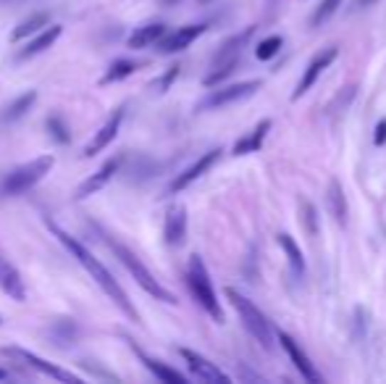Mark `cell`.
Listing matches in <instances>:
<instances>
[{
	"label": "cell",
	"instance_id": "25",
	"mask_svg": "<svg viewBox=\"0 0 386 384\" xmlns=\"http://www.w3.org/2000/svg\"><path fill=\"white\" fill-rule=\"evenodd\" d=\"M145 63L142 61H134V58H116V61H111V66L105 69V74L100 77V85H116V82H124V79H129L132 74H137L139 69H142Z\"/></svg>",
	"mask_w": 386,
	"mask_h": 384
},
{
	"label": "cell",
	"instance_id": "14",
	"mask_svg": "<svg viewBox=\"0 0 386 384\" xmlns=\"http://www.w3.org/2000/svg\"><path fill=\"white\" fill-rule=\"evenodd\" d=\"M279 345H282L284 350H286V356H289V361L294 363V368L300 371V376L305 379V382H310V384H318L321 382V374H318V368L313 366V361L305 356V350L297 345V340H292L286 332H282L279 329Z\"/></svg>",
	"mask_w": 386,
	"mask_h": 384
},
{
	"label": "cell",
	"instance_id": "33",
	"mask_svg": "<svg viewBox=\"0 0 386 384\" xmlns=\"http://www.w3.org/2000/svg\"><path fill=\"white\" fill-rule=\"evenodd\" d=\"M386 142V119H381V122L376 124V134H373V145L376 148H381Z\"/></svg>",
	"mask_w": 386,
	"mask_h": 384
},
{
	"label": "cell",
	"instance_id": "3",
	"mask_svg": "<svg viewBox=\"0 0 386 384\" xmlns=\"http://www.w3.org/2000/svg\"><path fill=\"white\" fill-rule=\"evenodd\" d=\"M55 158L53 156H37L32 161H26L21 166L11 169L0 176V201H11V198H21L26 192L37 187L45 176L50 174Z\"/></svg>",
	"mask_w": 386,
	"mask_h": 384
},
{
	"label": "cell",
	"instance_id": "6",
	"mask_svg": "<svg viewBox=\"0 0 386 384\" xmlns=\"http://www.w3.org/2000/svg\"><path fill=\"white\" fill-rule=\"evenodd\" d=\"M0 353H3L6 358L16 361V363H21V366L37 371V374L48 376V379H55V382H69V384L82 382L79 374H71V371H66V368H60L58 363H50V361L40 358V356H35V353H29V350H24V348H3Z\"/></svg>",
	"mask_w": 386,
	"mask_h": 384
},
{
	"label": "cell",
	"instance_id": "20",
	"mask_svg": "<svg viewBox=\"0 0 386 384\" xmlns=\"http://www.w3.org/2000/svg\"><path fill=\"white\" fill-rule=\"evenodd\" d=\"M35 103H37V90H26V92H21L16 100H11V103H6L0 108V124H3V127H11V124L21 122V119L32 111V105Z\"/></svg>",
	"mask_w": 386,
	"mask_h": 384
},
{
	"label": "cell",
	"instance_id": "16",
	"mask_svg": "<svg viewBox=\"0 0 386 384\" xmlns=\"http://www.w3.org/2000/svg\"><path fill=\"white\" fill-rule=\"evenodd\" d=\"M127 342H129V348L134 350V356L142 361V366H145L147 371L155 376V379H161V382H171V384H187V376L181 374V371H176V368H171V366H166L163 361L150 358V356H147L145 350L139 348V345L132 340V337H127Z\"/></svg>",
	"mask_w": 386,
	"mask_h": 384
},
{
	"label": "cell",
	"instance_id": "4",
	"mask_svg": "<svg viewBox=\"0 0 386 384\" xmlns=\"http://www.w3.org/2000/svg\"><path fill=\"white\" fill-rule=\"evenodd\" d=\"M184 279H187L189 295L195 297V303H198L215 324H223V308H221V303H218V297H215L213 282H210L205 261H203L200 255H192V258H189Z\"/></svg>",
	"mask_w": 386,
	"mask_h": 384
},
{
	"label": "cell",
	"instance_id": "27",
	"mask_svg": "<svg viewBox=\"0 0 386 384\" xmlns=\"http://www.w3.org/2000/svg\"><path fill=\"white\" fill-rule=\"evenodd\" d=\"M45 132L55 145H69L71 142V127L60 114H50L45 119Z\"/></svg>",
	"mask_w": 386,
	"mask_h": 384
},
{
	"label": "cell",
	"instance_id": "22",
	"mask_svg": "<svg viewBox=\"0 0 386 384\" xmlns=\"http://www.w3.org/2000/svg\"><path fill=\"white\" fill-rule=\"evenodd\" d=\"M271 127H274V122H271V119H263V122L257 124L250 134H245V137H240V140L234 142L232 153H234V156H250V153H257V150L263 148L266 134L271 132Z\"/></svg>",
	"mask_w": 386,
	"mask_h": 384
},
{
	"label": "cell",
	"instance_id": "8",
	"mask_svg": "<svg viewBox=\"0 0 386 384\" xmlns=\"http://www.w3.org/2000/svg\"><path fill=\"white\" fill-rule=\"evenodd\" d=\"M121 166H124V153H119V156H111L103 166L97 169L95 174L87 176L85 182L74 190V201H85V198H90V195H97L103 187H108V182H111L113 176L121 174Z\"/></svg>",
	"mask_w": 386,
	"mask_h": 384
},
{
	"label": "cell",
	"instance_id": "11",
	"mask_svg": "<svg viewBox=\"0 0 386 384\" xmlns=\"http://www.w3.org/2000/svg\"><path fill=\"white\" fill-rule=\"evenodd\" d=\"M179 356L184 358V363H187L189 371L198 376V379H203V382H213V384H229L232 382V376L223 374L213 361H208L205 356H200V353H195V350L179 348Z\"/></svg>",
	"mask_w": 386,
	"mask_h": 384
},
{
	"label": "cell",
	"instance_id": "23",
	"mask_svg": "<svg viewBox=\"0 0 386 384\" xmlns=\"http://www.w3.org/2000/svg\"><path fill=\"white\" fill-rule=\"evenodd\" d=\"M48 24H53L50 11H35V14H29L24 21H18V26L11 32V43H21L26 37H35L37 32H43Z\"/></svg>",
	"mask_w": 386,
	"mask_h": 384
},
{
	"label": "cell",
	"instance_id": "35",
	"mask_svg": "<svg viewBox=\"0 0 386 384\" xmlns=\"http://www.w3.org/2000/svg\"><path fill=\"white\" fill-rule=\"evenodd\" d=\"M6 379H9V371H6V368H0V382H6Z\"/></svg>",
	"mask_w": 386,
	"mask_h": 384
},
{
	"label": "cell",
	"instance_id": "2",
	"mask_svg": "<svg viewBox=\"0 0 386 384\" xmlns=\"http://www.w3.org/2000/svg\"><path fill=\"white\" fill-rule=\"evenodd\" d=\"M90 227L95 229V235H97L105 245H108V250L116 255V261H119L121 266H124V269L132 274V279L137 282V284L145 289L147 295H153L155 300H161V303H168V306H176V303H179V300H176V295H173L171 289H166L161 282L155 279L153 271L147 269L145 263H142V258H139V255L134 253V250H132L127 242H121L119 237L111 235V232H108L103 224H95V221H92Z\"/></svg>",
	"mask_w": 386,
	"mask_h": 384
},
{
	"label": "cell",
	"instance_id": "15",
	"mask_svg": "<svg viewBox=\"0 0 386 384\" xmlns=\"http://www.w3.org/2000/svg\"><path fill=\"white\" fill-rule=\"evenodd\" d=\"M163 240L168 247H181L187 242V208L184 206H171L166 210Z\"/></svg>",
	"mask_w": 386,
	"mask_h": 384
},
{
	"label": "cell",
	"instance_id": "26",
	"mask_svg": "<svg viewBox=\"0 0 386 384\" xmlns=\"http://www.w3.org/2000/svg\"><path fill=\"white\" fill-rule=\"evenodd\" d=\"M276 240H279V245H282V250H284V255H286L289 266H292V271L297 274V277H302V274H305V255H302L300 245L294 242V237L286 235V232H282Z\"/></svg>",
	"mask_w": 386,
	"mask_h": 384
},
{
	"label": "cell",
	"instance_id": "30",
	"mask_svg": "<svg viewBox=\"0 0 386 384\" xmlns=\"http://www.w3.org/2000/svg\"><path fill=\"white\" fill-rule=\"evenodd\" d=\"M300 218H302V227L308 232V237H316L321 224H318V210L316 206L308 201V198H300Z\"/></svg>",
	"mask_w": 386,
	"mask_h": 384
},
{
	"label": "cell",
	"instance_id": "36",
	"mask_svg": "<svg viewBox=\"0 0 386 384\" xmlns=\"http://www.w3.org/2000/svg\"><path fill=\"white\" fill-rule=\"evenodd\" d=\"M3 3H6V0H3Z\"/></svg>",
	"mask_w": 386,
	"mask_h": 384
},
{
	"label": "cell",
	"instance_id": "24",
	"mask_svg": "<svg viewBox=\"0 0 386 384\" xmlns=\"http://www.w3.org/2000/svg\"><path fill=\"white\" fill-rule=\"evenodd\" d=\"M326 208H328V213L334 216V221L336 224H347V195H344V190H342V182L339 179H331L328 182V190H326Z\"/></svg>",
	"mask_w": 386,
	"mask_h": 384
},
{
	"label": "cell",
	"instance_id": "10",
	"mask_svg": "<svg viewBox=\"0 0 386 384\" xmlns=\"http://www.w3.org/2000/svg\"><path fill=\"white\" fill-rule=\"evenodd\" d=\"M208 32V24H187V26H179V29H173V32H166V37L161 43L155 45L158 53H163V55H173V53H181L187 50L189 45L195 43L198 37H203Z\"/></svg>",
	"mask_w": 386,
	"mask_h": 384
},
{
	"label": "cell",
	"instance_id": "19",
	"mask_svg": "<svg viewBox=\"0 0 386 384\" xmlns=\"http://www.w3.org/2000/svg\"><path fill=\"white\" fill-rule=\"evenodd\" d=\"M60 35H63V26H60V24H48L43 32H37V35L16 53V61H29V58H35V55L45 53Z\"/></svg>",
	"mask_w": 386,
	"mask_h": 384
},
{
	"label": "cell",
	"instance_id": "12",
	"mask_svg": "<svg viewBox=\"0 0 386 384\" xmlns=\"http://www.w3.org/2000/svg\"><path fill=\"white\" fill-rule=\"evenodd\" d=\"M124 116H127V108L121 105V108H116L111 116H108V122L100 127V129L95 132V137L90 142H87V148H85V158H95L100 150H105L108 145H111L116 137H119V132H121V124H124Z\"/></svg>",
	"mask_w": 386,
	"mask_h": 384
},
{
	"label": "cell",
	"instance_id": "29",
	"mask_svg": "<svg viewBox=\"0 0 386 384\" xmlns=\"http://www.w3.org/2000/svg\"><path fill=\"white\" fill-rule=\"evenodd\" d=\"M282 45H284L282 35H271L266 40H260L255 48V58L257 61H274L276 55H279V50H282Z\"/></svg>",
	"mask_w": 386,
	"mask_h": 384
},
{
	"label": "cell",
	"instance_id": "18",
	"mask_svg": "<svg viewBox=\"0 0 386 384\" xmlns=\"http://www.w3.org/2000/svg\"><path fill=\"white\" fill-rule=\"evenodd\" d=\"M252 32H255V26H247L245 32L229 37V40L215 50L213 61H210V69H218V66H226V63H240L242 48L247 45V40L252 37Z\"/></svg>",
	"mask_w": 386,
	"mask_h": 384
},
{
	"label": "cell",
	"instance_id": "28",
	"mask_svg": "<svg viewBox=\"0 0 386 384\" xmlns=\"http://www.w3.org/2000/svg\"><path fill=\"white\" fill-rule=\"evenodd\" d=\"M48 337L55 345L66 348V345H71L79 337V326L74 321H69V319H60V321H53V326L48 329Z\"/></svg>",
	"mask_w": 386,
	"mask_h": 384
},
{
	"label": "cell",
	"instance_id": "1",
	"mask_svg": "<svg viewBox=\"0 0 386 384\" xmlns=\"http://www.w3.org/2000/svg\"><path fill=\"white\" fill-rule=\"evenodd\" d=\"M45 221H48V229L53 232V237H58V242L63 245V247H66L71 255H74V261L85 266V271L95 279V284H97V287L103 289L105 295L113 300V306L119 308V311L127 316L129 321L142 324V319H139V311L134 308V303L129 300L127 289L121 287V282L113 277L111 271H108V266H105V263L100 261V258H97V255H95L92 250H90V247H87V245L79 240V237L69 235L66 229L58 227V224H55V221H50V218H45Z\"/></svg>",
	"mask_w": 386,
	"mask_h": 384
},
{
	"label": "cell",
	"instance_id": "9",
	"mask_svg": "<svg viewBox=\"0 0 386 384\" xmlns=\"http://www.w3.org/2000/svg\"><path fill=\"white\" fill-rule=\"evenodd\" d=\"M223 150L221 148H213V150H208V153H203V156L195 161V164H189L181 174L173 176V182L168 184V192H181V190H187L189 184H195L203 174H208L210 169L218 164V158H221Z\"/></svg>",
	"mask_w": 386,
	"mask_h": 384
},
{
	"label": "cell",
	"instance_id": "21",
	"mask_svg": "<svg viewBox=\"0 0 386 384\" xmlns=\"http://www.w3.org/2000/svg\"><path fill=\"white\" fill-rule=\"evenodd\" d=\"M166 32H168V26H166L163 21H153V24L137 26V29H134V32L129 35V40H127L129 50H142V48H153V45H158L161 40H163Z\"/></svg>",
	"mask_w": 386,
	"mask_h": 384
},
{
	"label": "cell",
	"instance_id": "5",
	"mask_svg": "<svg viewBox=\"0 0 386 384\" xmlns=\"http://www.w3.org/2000/svg\"><path fill=\"white\" fill-rule=\"evenodd\" d=\"M226 297L232 300L234 311L240 314V319H242V324H245V329L250 332V337H255V340L260 342V348L274 350V329H271L266 314H263L252 300H247V297L242 295V292H237L234 287H226Z\"/></svg>",
	"mask_w": 386,
	"mask_h": 384
},
{
	"label": "cell",
	"instance_id": "32",
	"mask_svg": "<svg viewBox=\"0 0 386 384\" xmlns=\"http://www.w3.org/2000/svg\"><path fill=\"white\" fill-rule=\"evenodd\" d=\"M342 9V0H323L316 11H313V16H310V26H321L323 21L334 16L336 11Z\"/></svg>",
	"mask_w": 386,
	"mask_h": 384
},
{
	"label": "cell",
	"instance_id": "13",
	"mask_svg": "<svg viewBox=\"0 0 386 384\" xmlns=\"http://www.w3.org/2000/svg\"><path fill=\"white\" fill-rule=\"evenodd\" d=\"M336 55H339L336 48H326V50H321L318 55H313V61L305 66V74H302V79L297 82V90L292 92V100H300V97L305 95L313 85H316L318 77H321V74H323V71L336 61Z\"/></svg>",
	"mask_w": 386,
	"mask_h": 384
},
{
	"label": "cell",
	"instance_id": "31",
	"mask_svg": "<svg viewBox=\"0 0 386 384\" xmlns=\"http://www.w3.org/2000/svg\"><path fill=\"white\" fill-rule=\"evenodd\" d=\"M179 74H181V66H179V63H173V66H168V69H166L161 77L155 79L153 85H150V90H153L155 95H166V92L171 90L173 82L179 79Z\"/></svg>",
	"mask_w": 386,
	"mask_h": 384
},
{
	"label": "cell",
	"instance_id": "34",
	"mask_svg": "<svg viewBox=\"0 0 386 384\" xmlns=\"http://www.w3.org/2000/svg\"><path fill=\"white\" fill-rule=\"evenodd\" d=\"M373 3H378V0H352V3H350V11L368 9V6H373Z\"/></svg>",
	"mask_w": 386,
	"mask_h": 384
},
{
	"label": "cell",
	"instance_id": "7",
	"mask_svg": "<svg viewBox=\"0 0 386 384\" xmlns=\"http://www.w3.org/2000/svg\"><path fill=\"white\" fill-rule=\"evenodd\" d=\"M260 87H263V79H247V82H237V85H229V87H215L210 95L200 100L198 111H215V108H226L232 103L247 100Z\"/></svg>",
	"mask_w": 386,
	"mask_h": 384
},
{
	"label": "cell",
	"instance_id": "17",
	"mask_svg": "<svg viewBox=\"0 0 386 384\" xmlns=\"http://www.w3.org/2000/svg\"><path fill=\"white\" fill-rule=\"evenodd\" d=\"M0 289L11 297V300H16V303H26V287H24V279H21V274L14 263L6 258V255L0 253Z\"/></svg>",
	"mask_w": 386,
	"mask_h": 384
}]
</instances>
